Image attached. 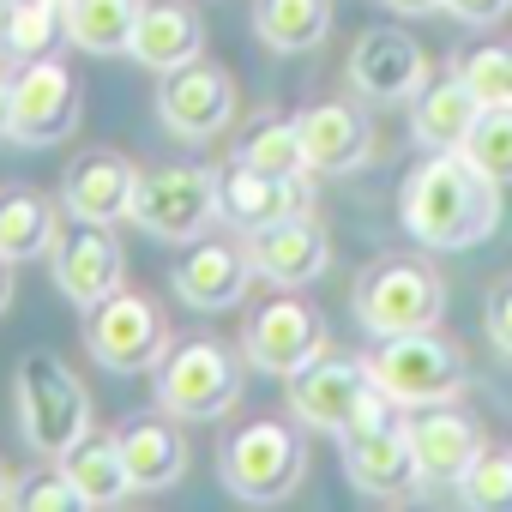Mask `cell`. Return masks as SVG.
Returning <instances> with one entry per match:
<instances>
[{
	"label": "cell",
	"mask_w": 512,
	"mask_h": 512,
	"mask_svg": "<svg viewBox=\"0 0 512 512\" xmlns=\"http://www.w3.org/2000/svg\"><path fill=\"white\" fill-rule=\"evenodd\" d=\"M464 157L494 181V187H512V103H488L464 139Z\"/></svg>",
	"instance_id": "4dcf8cb0"
},
{
	"label": "cell",
	"mask_w": 512,
	"mask_h": 512,
	"mask_svg": "<svg viewBox=\"0 0 512 512\" xmlns=\"http://www.w3.org/2000/svg\"><path fill=\"white\" fill-rule=\"evenodd\" d=\"M7 302H13V260H0V314H7Z\"/></svg>",
	"instance_id": "f35d334b"
},
{
	"label": "cell",
	"mask_w": 512,
	"mask_h": 512,
	"mask_svg": "<svg viewBox=\"0 0 512 512\" xmlns=\"http://www.w3.org/2000/svg\"><path fill=\"white\" fill-rule=\"evenodd\" d=\"M0 7H7V0H0Z\"/></svg>",
	"instance_id": "b9f144b4"
},
{
	"label": "cell",
	"mask_w": 512,
	"mask_h": 512,
	"mask_svg": "<svg viewBox=\"0 0 512 512\" xmlns=\"http://www.w3.org/2000/svg\"><path fill=\"white\" fill-rule=\"evenodd\" d=\"M446 320V284L422 253H392L356 278V326L368 338L434 332Z\"/></svg>",
	"instance_id": "3957f363"
},
{
	"label": "cell",
	"mask_w": 512,
	"mask_h": 512,
	"mask_svg": "<svg viewBox=\"0 0 512 512\" xmlns=\"http://www.w3.org/2000/svg\"><path fill=\"white\" fill-rule=\"evenodd\" d=\"M482 332H488V344H494L500 356H512V278L494 284V296H488V308H482Z\"/></svg>",
	"instance_id": "e575fe53"
},
{
	"label": "cell",
	"mask_w": 512,
	"mask_h": 512,
	"mask_svg": "<svg viewBox=\"0 0 512 512\" xmlns=\"http://www.w3.org/2000/svg\"><path fill=\"white\" fill-rule=\"evenodd\" d=\"M127 223H139V229L157 235V241H181V247L199 241V235L217 223V169H199V163L145 169Z\"/></svg>",
	"instance_id": "8992f818"
},
{
	"label": "cell",
	"mask_w": 512,
	"mask_h": 512,
	"mask_svg": "<svg viewBox=\"0 0 512 512\" xmlns=\"http://www.w3.org/2000/svg\"><path fill=\"white\" fill-rule=\"evenodd\" d=\"M7 506H25V512H73V506H85V494L73 488L67 464L55 458V464H43V470H31V476H13Z\"/></svg>",
	"instance_id": "d6a6232c"
},
{
	"label": "cell",
	"mask_w": 512,
	"mask_h": 512,
	"mask_svg": "<svg viewBox=\"0 0 512 512\" xmlns=\"http://www.w3.org/2000/svg\"><path fill=\"white\" fill-rule=\"evenodd\" d=\"M13 398H19V434H25V446H31L37 458H67V452L91 434V392H85V380H79L61 356H49V350H37V356L19 362Z\"/></svg>",
	"instance_id": "7a4b0ae2"
},
{
	"label": "cell",
	"mask_w": 512,
	"mask_h": 512,
	"mask_svg": "<svg viewBox=\"0 0 512 512\" xmlns=\"http://www.w3.org/2000/svg\"><path fill=\"white\" fill-rule=\"evenodd\" d=\"M157 121L175 139H187V145L217 139L235 121V79L217 61H181V67H169L163 85H157Z\"/></svg>",
	"instance_id": "9c48e42d"
},
{
	"label": "cell",
	"mask_w": 512,
	"mask_h": 512,
	"mask_svg": "<svg viewBox=\"0 0 512 512\" xmlns=\"http://www.w3.org/2000/svg\"><path fill=\"white\" fill-rule=\"evenodd\" d=\"M386 13H404V19H422V13H446V0H380Z\"/></svg>",
	"instance_id": "8d00e7d4"
},
{
	"label": "cell",
	"mask_w": 512,
	"mask_h": 512,
	"mask_svg": "<svg viewBox=\"0 0 512 512\" xmlns=\"http://www.w3.org/2000/svg\"><path fill=\"white\" fill-rule=\"evenodd\" d=\"M296 133L314 175H350L374 157V127L356 103H314L296 115Z\"/></svg>",
	"instance_id": "ffe728a7"
},
{
	"label": "cell",
	"mask_w": 512,
	"mask_h": 512,
	"mask_svg": "<svg viewBox=\"0 0 512 512\" xmlns=\"http://www.w3.org/2000/svg\"><path fill=\"white\" fill-rule=\"evenodd\" d=\"M121 464H127V482L133 494H163L187 476V440L175 428V416H133L121 434Z\"/></svg>",
	"instance_id": "7402d4cb"
},
{
	"label": "cell",
	"mask_w": 512,
	"mask_h": 512,
	"mask_svg": "<svg viewBox=\"0 0 512 512\" xmlns=\"http://www.w3.org/2000/svg\"><path fill=\"white\" fill-rule=\"evenodd\" d=\"M344 79H350V91L362 103H416L428 91V55H422V43L410 31L374 25V31L356 37Z\"/></svg>",
	"instance_id": "30bf717a"
},
{
	"label": "cell",
	"mask_w": 512,
	"mask_h": 512,
	"mask_svg": "<svg viewBox=\"0 0 512 512\" xmlns=\"http://www.w3.org/2000/svg\"><path fill=\"white\" fill-rule=\"evenodd\" d=\"M241 350H247V362L260 368V374L290 380V374H302L308 362L326 356V320L308 302H266V308L247 314Z\"/></svg>",
	"instance_id": "4fadbf2b"
},
{
	"label": "cell",
	"mask_w": 512,
	"mask_h": 512,
	"mask_svg": "<svg viewBox=\"0 0 512 512\" xmlns=\"http://www.w3.org/2000/svg\"><path fill=\"white\" fill-rule=\"evenodd\" d=\"M368 374L398 410H422L458 392L464 356L440 332H398V338H380V350L368 356Z\"/></svg>",
	"instance_id": "52a82bcc"
},
{
	"label": "cell",
	"mask_w": 512,
	"mask_h": 512,
	"mask_svg": "<svg viewBox=\"0 0 512 512\" xmlns=\"http://www.w3.org/2000/svg\"><path fill=\"white\" fill-rule=\"evenodd\" d=\"M151 374H157L151 398L175 422H217L241 398V362L217 338H181V344H169Z\"/></svg>",
	"instance_id": "277c9868"
},
{
	"label": "cell",
	"mask_w": 512,
	"mask_h": 512,
	"mask_svg": "<svg viewBox=\"0 0 512 512\" xmlns=\"http://www.w3.org/2000/svg\"><path fill=\"white\" fill-rule=\"evenodd\" d=\"M458 500L476 506V512H500V506H512V452L482 446L476 464L458 476Z\"/></svg>",
	"instance_id": "1f68e13d"
},
{
	"label": "cell",
	"mask_w": 512,
	"mask_h": 512,
	"mask_svg": "<svg viewBox=\"0 0 512 512\" xmlns=\"http://www.w3.org/2000/svg\"><path fill=\"white\" fill-rule=\"evenodd\" d=\"M446 13H452L458 25H494V19L512 13V0H446Z\"/></svg>",
	"instance_id": "d590c367"
},
{
	"label": "cell",
	"mask_w": 512,
	"mask_h": 512,
	"mask_svg": "<svg viewBox=\"0 0 512 512\" xmlns=\"http://www.w3.org/2000/svg\"><path fill=\"white\" fill-rule=\"evenodd\" d=\"M61 43H67V7H55V0H7L0 7V55L43 61Z\"/></svg>",
	"instance_id": "83f0119b"
},
{
	"label": "cell",
	"mask_w": 512,
	"mask_h": 512,
	"mask_svg": "<svg viewBox=\"0 0 512 512\" xmlns=\"http://www.w3.org/2000/svg\"><path fill=\"white\" fill-rule=\"evenodd\" d=\"M73 127H79V85H73V73L55 55L25 61L19 79H13V139L19 145H61Z\"/></svg>",
	"instance_id": "ac0fdd59"
},
{
	"label": "cell",
	"mask_w": 512,
	"mask_h": 512,
	"mask_svg": "<svg viewBox=\"0 0 512 512\" xmlns=\"http://www.w3.org/2000/svg\"><path fill=\"white\" fill-rule=\"evenodd\" d=\"M55 235H61V223H55V205L43 193H31V187L0 193V260L25 266L55 247Z\"/></svg>",
	"instance_id": "484cf974"
},
{
	"label": "cell",
	"mask_w": 512,
	"mask_h": 512,
	"mask_svg": "<svg viewBox=\"0 0 512 512\" xmlns=\"http://www.w3.org/2000/svg\"><path fill=\"white\" fill-rule=\"evenodd\" d=\"M85 350L109 368V374H145L163 362L169 350V326L157 314V302L133 296V290H115L103 296L91 314H85Z\"/></svg>",
	"instance_id": "ba28073f"
},
{
	"label": "cell",
	"mask_w": 512,
	"mask_h": 512,
	"mask_svg": "<svg viewBox=\"0 0 512 512\" xmlns=\"http://www.w3.org/2000/svg\"><path fill=\"white\" fill-rule=\"evenodd\" d=\"M199 49H205V25H199V13L187 7V0H145L139 7L133 43H127V55L139 67L169 73L181 61H199Z\"/></svg>",
	"instance_id": "603a6c76"
},
{
	"label": "cell",
	"mask_w": 512,
	"mask_h": 512,
	"mask_svg": "<svg viewBox=\"0 0 512 512\" xmlns=\"http://www.w3.org/2000/svg\"><path fill=\"white\" fill-rule=\"evenodd\" d=\"M398 223L428 253L476 247L500 223V187L464 151H428L398 187Z\"/></svg>",
	"instance_id": "6da1fadb"
},
{
	"label": "cell",
	"mask_w": 512,
	"mask_h": 512,
	"mask_svg": "<svg viewBox=\"0 0 512 512\" xmlns=\"http://www.w3.org/2000/svg\"><path fill=\"white\" fill-rule=\"evenodd\" d=\"M344 476H350V488L368 494V500H404V494H422L404 410L386 416V422H368V428H350V434H344Z\"/></svg>",
	"instance_id": "5bb4252c"
},
{
	"label": "cell",
	"mask_w": 512,
	"mask_h": 512,
	"mask_svg": "<svg viewBox=\"0 0 512 512\" xmlns=\"http://www.w3.org/2000/svg\"><path fill=\"white\" fill-rule=\"evenodd\" d=\"M368 392H374L368 362H356V356H320L302 374H290V416L308 434H338L344 440L356 428V410H362Z\"/></svg>",
	"instance_id": "8fae6325"
},
{
	"label": "cell",
	"mask_w": 512,
	"mask_h": 512,
	"mask_svg": "<svg viewBox=\"0 0 512 512\" xmlns=\"http://www.w3.org/2000/svg\"><path fill=\"white\" fill-rule=\"evenodd\" d=\"M55 7H73V0H55Z\"/></svg>",
	"instance_id": "60d3db41"
},
{
	"label": "cell",
	"mask_w": 512,
	"mask_h": 512,
	"mask_svg": "<svg viewBox=\"0 0 512 512\" xmlns=\"http://www.w3.org/2000/svg\"><path fill=\"white\" fill-rule=\"evenodd\" d=\"M61 464H67L73 488L85 494V506H121V500H133V482H127V464H121V440L115 434H85Z\"/></svg>",
	"instance_id": "4316f807"
},
{
	"label": "cell",
	"mask_w": 512,
	"mask_h": 512,
	"mask_svg": "<svg viewBox=\"0 0 512 512\" xmlns=\"http://www.w3.org/2000/svg\"><path fill=\"white\" fill-rule=\"evenodd\" d=\"M0 139H13V79H0Z\"/></svg>",
	"instance_id": "74e56055"
},
{
	"label": "cell",
	"mask_w": 512,
	"mask_h": 512,
	"mask_svg": "<svg viewBox=\"0 0 512 512\" xmlns=\"http://www.w3.org/2000/svg\"><path fill=\"white\" fill-rule=\"evenodd\" d=\"M235 157H241V163H253V169H266V175H314V169H308V151H302L296 121H253V127L241 133Z\"/></svg>",
	"instance_id": "f546056e"
},
{
	"label": "cell",
	"mask_w": 512,
	"mask_h": 512,
	"mask_svg": "<svg viewBox=\"0 0 512 512\" xmlns=\"http://www.w3.org/2000/svg\"><path fill=\"white\" fill-rule=\"evenodd\" d=\"M7 494H13V470L0 464V506H7Z\"/></svg>",
	"instance_id": "ab89813d"
},
{
	"label": "cell",
	"mask_w": 512,
	"mask_h": 512,
	"mask_svg": "<svg viewBox=\"0 0 512 512\" xmlns=\"http://www.w3.org/2000/svg\"><path fill=\"white\" fill-rule=\"evenodd\" d=\"M49 266H55V290H61L73 308H85V314H91L103 296H115V290H121V272H127L121 241L109 235V223H79V217H73V229L55 235Z\"/></svg>",
	"instance_id": "9a60e30c"
},
{
	"label": "cell",
	"mask_w": 512,
	"mask_h": 512,
	"mask_svg": "<svg viewBox=\"0 0 512 512\" xmlns=\"http://www.w3.org/2000/svg\"><path fill=\"white\" fill-rule=\"evenodd\" d=\"M217 476L235 500L247 506H278L302 488L308 476V446L290 422H247L241 434H229L223 458H217Z\"/></svg>",
	"instance_id": "5b68a950"
},
{
	"label": "cell",
	"mask_w": 512,
	"mask_h": 512,
	"mask_svg": "<svg viewBox=\"0 0 512 512\" xmlns=\"http://www.w3.org/2000/svg\"><path fill=\"white\" fill-rule=\"evenodd\" d=\"M145 0H73L67 7V43L85 55H127Z\"/></svg>",
	"instance_id": "f1b7e54d"
},
{
	"label": "cell",
	"mask_w": 512,
	"mask_h": 512,
	"mask_svg": "<svg viewBox=\"0 0 512 512\" xmlns=\"http://www.w3.org/2000/svg\"><path fill=\"white\" fill-rule=\"evenodd\" d=\"M253 284V260H247V241H223V235H199L187 241V253L169 266V290L199 308V314H223L247 296Z\"/></svg>",
	"instance_id": "e0dca14e"
},
{
	"label": "cell",
	"mask_w": 512,
	"mask_h": 512,
	"mask_svg": "<svg viewBox=\"0 0 512 512\" xmlns=\"http://www.w3.org/2000/svg\"><path fill=\"white\" fill-rule=\"evenodd\" d=\"M476 115H482L476 91H470L458 73H446L440 85H428V91L410 103V139H416L422 151H464Z\"/></svg>",
	"instance_id": "cb8c5ba5"
},
{
	"label": "cell",
	"mask_w": 512,
	"mask_h": 512,
	"mask_svg": "<svg viewBox=\"0 0 512 512\" xmlns=\"http://www.w3.org/2000/svg\"><path fill=\"white\" fill-rule=\"evenodd\" d=\"M247 260H253V278H266L278 290H302V284H314L326 272L332 241L314 223V211H302V217H284V223L253 229L247 235Z\"/></svg>",
	"instance_id": "d6986e66"
},
{
	"label": "cell",
	"mask_w": 512,
	"mask_h": 512,
	"mask_svg": "<svg viewBox=\"0 0 512 512\" xmlns=\"http://www.w3.org/2000/svg\"><path fill=\"white\" fill-rule=\"evenodd\" d=\"M332 31V0H253V37L272 55H308Z\"/></svg>",
	"instance_id": "d4e9b609"
},
{
	"label": "cell",
	"mask_w": 512,
	"mask_h": 512,
	"mask_svg": "<svg viewBox=\"0 0 512 512\" xmlns=\"http://www.w3.org/2000/svg\"><path fill=\"white\" fill-rule=\"evenodd\" d=\"M404 428H410V452H416V476H422V494L434 488H458V476L476 464L482 452V428L458 410V404H422V410H404Z\"/></svg>",
	"instance_id": "2e32d148"
},
{
	"label": "cell",
	"mask_w": 512,
	"mask_h": 512,
	"mask_svg": "<svg viewBox=\"0 0 512 512\" xmlns=\"http://www.w3.org/2000/svg\"><path fill=\"white\" fill-rule=\"evenodd\" d=\"M133 193H139V169L127 157H115V151H91L61 181V205L79 223H109V229L133 211Z\"/></svg>",
	"instance_id": "44dd1931"
},
{
	"label": "cell",
	"mask_w": 512,
	"mask_h": 512,
	"mask_svg": "<svg viewBox=\"0 0 512 512\" xmlns=\"http://www.w3.org/2000/svg\"><path fill=\"white\" fill-rule=\"evenodd\" d=\"M458 79L476 91L482 109H488V103H512V49H476V55L458 67Z\"/></svg>",
	"instance_id": "836d02e7"
},
{
	"label": "cell",
	"mask_w": 512,
	"mask_h": 512,
	"mask_svg": "<svg viewBox=\"0 0 512 512\" xmlns=\"http://www.w3.org/2000/svg\"><path fill=\"white\" fill-rule=\"evenodd\" d=\"M302 211H314V175H266L241 157H229L217 169V217L235 223L241 235L284 223V217H302Z\"/></svg>",
	"instance_id": "7c38bea8"
}]
</instances>
